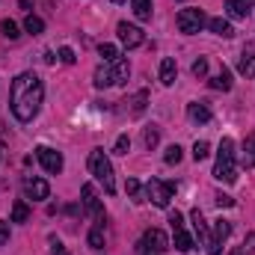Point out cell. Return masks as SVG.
Masks as SVG:
<instances>
[{"label":"cell","mask_w":255,"mask_h":255,"mask_svg":"<svg viewBox=\"0 0 255 255\" xmlns=\"http://www.w3.org/2000/svg\"><path fill=\"white\" fill-rule=\"evenodd\" d=\"M42 98H45V86L39 80V74L33 71H21L15 80H12V89H9V107L15 113L18 122H30L39 107H42Z\"/></svg>","instance_id":"cell-1"},{"label":"cell","mask_w":255,"mask_h":255,"mask_svg":"<svg viewBox=\"0 0 255 255\" xmlns=\"http://www.w3.org/2000/svg\"><path fill=\"white\" fill-rule=\"evenodd\" d=\"M214 178L223 184H235L238 181V163H235V142L229 136H223L220 148H217V166H214Z\"/></svg>","instance_id":"cell-2"},{"label":"cell","mask_w":255,"mask_h":255,"mask_svg":"<svg viewBox=\"0 0 255 255\" xmlns=\"http://www.w3.org/2000/svg\"><path fill=\"white\" fill-rule=\"evenodd\" d=\"M128 77H130V65H128V60H116V63H104L95 68V86L98 89H107V86H122V83H128Z\"/></svg>","instance_id":"cell-3"},{"label":"cell","mask_w":255,"mask_h":255,"mask_svg":"<svg viewBox=\"0 0 255 255\" xmlns=\"http://www.w3.org/2000/svg\"><path fill=\"white\" fill-rule=\"evenodd\" d=\"M89 172L104 184L107 193H116V178H113V163L107 160L104 148H92L89 151Z\"/></svg>","instance_id":"cell-4"},{"label":"cell","mask_w":255,"mask_h":255,"mask_svg":"<svg viewBox=\"0 0 255 255\" xmlns=\"http://www.w3.org/2000/svg\"><path fill=\"white\" fill-rule=\"evenodd\" d=\"M145 196L151 199L154 208H169V202H172V196H175V184L160 181V178H151V181L145 184Z\"/></svg>","instance_id":"cell-5"},{"label":"cell","mask_w":255,"mask_h":255,"mask_svg":"<svg viewBox=\"0 0 255 255\" xmlns=\"http://www.w3.org/2000/svg\"><path fill=\"white\" fill-rule=\"evenodd\" d=\"M205 24H208V18H205L202 9H181L178 12V30L187 33V36H196Z\"/></svg>","instance_id":"cell-6"},{"label":"cell","mask_w":255,"mask_h":255,"mask_svg":"<svg viewBox=\"0 0 255 255\" xmlns=\"http://www.w3.org/2000/svg\"><path fill=\"white\" fill-rule=\"evenodd\" d=\"M80 196H83V208L95 217V226H104V205H101L95 187H92V184H83V187H80Z\"/></svg>","instance_id":"cell-7"},{"label":"cell","mask_w":255,"mask_h":255,"mask_svg":"<svg viewBox=\"0 0 255 255\" xmlns=\"http://www.w3.org/2000/svg\"><path fill=\"white\" fill-rule=\"evenodd\" d=\"M166 247H169V238H166L160 229H148V232L142 235V241H139V250H142V255H145V253L160 255Z\"/></svg>","instance_id":"cell-8"},{"label":"cell","mask_w":255,"mask_h":255,"mask_svg":"<svg viewBox=\"0 0 255 255\" xmlns=\"http://www.w3.org/2000/svg\"><path fill=\"white\" fill-rule=\"evenodd\" d=\"M36 157H39V163L45 166V172H51V175H60L63 172V154L60 151H54V148H48V145H39L36 148Z\"/></svg>","instance_id":"cell-9"},{"label":"cell","mask_w":255,"mask_h":255,"mask_svg":"<svg viewBox=\"0 0 255 255\" xmlns=\"http://www.w3.org/2000/svg\"><path fill=\"white\" fill-rule=\"evenodd\" d=\"M116 33H119V42H122L125 48H139V45L145 42L142 30H139V27H133V24H128V21H122V24L116 27Z\"/></svg>","instance_id":"cell-10"},{"label":"cell","mask_w":255,"mask_h":255,"mask_svg":"<svg viewBox=\"0 0 255 255\" xmlns=\"http://www.w3.org/2000/svg\"><path fill=\"white\" fill-rule=\"evenodd\" d=\"M229 235H232V223H226V220L214 223V235H211V241H208V255L223 253V241H226Z\"/></svg>","instance_id":"cell-11"},{"label":"cell","mask_w":255,"mask_h":255,"mask_svg":"<svg viewBox=\"0 0 255 255\" xmlns=\"http://www.w3.org/2000/svg\"><path fill=\"white\" fill-rule=\"evenodd\" d=\"M24 196L33 199V202H45L51 196V187L45 178H24Z\"/></svg>","instance_id":"cell-12"},{"label":"cell","mask_w":255,"mask_h":255,"mask_svg":"<svg viewBox=\"0 0 255 255\" xmlns=\"http://www.w3.org/2000/svg\"><path fill=\"white\" fill-rule=\"evenodd\" d=\"M253 6H255V0H226V15L238 21V18H247Z\"/></svg>","instance_id":"cell-13"},{"label":"cell","mask_w":255,"mask_h":255,"mask_svg":"<svg viewBox=\"0 0 255 255\" xmlns=\"http://www.w3.org/2000/svg\"><path fill=\"white\" fill-rule=\"evenodd\" d=\"M190 223H193V232H196V238H199V241L208 247V241H211V232H208V223H205V217H202V211H199V208H193Z\"/></svg>","instance_id":"cell-14"},{"label":"cell","mask_w":255,"mask_h":255,"mask_svg":"<svg viewBox=\"0 0 255 255\" xmlns=\"http://www.w3.org/2000/svg\"><path fill=\"white\" fill-rule=\"evenodd\" d=\"M175 77H178V65H175V60H172V57H163V60H160V83H163V86H172Z\"/></svg>","instance_id":"cell-15"},{"label":"cell","mask_w":255,"mask_h":255,"mask_svg":"<svg viewBox=\"0 0 255 255\" xmlns=\"http://www.w3.org/2000/svg\"><path fill=\"white\" fill-rule=\"evenodd\" d=\"M187 116H190V122H199V125L211 122V110H208L205 101H193V104H187Z\"/></svg>","instance_id":"cell-16"},{"label":"cell","mask_w":255,"mask_h":255,"mask_svg":"<svg viewBox=\"0 0 255 255\" xmlns=\"http://www.w3.org/2000/svg\"><path fill=\"white\" fill-rule=\"evenodd\" d=\"M208 27H211V33H217V36H223V39H232V36H235V27H232L229 18H211Z\"/></svg>","instance_id":"cell-17"},{"label":"cell","mask_w":255,"mask_h":255,"mask_svg":"<svg viewBox=\"0 0 255 255\" xmlns=\"http://www.w3.org/2000/svg\"><path fill=\"white\" fill-rule=\"evenodd\" d=\"M211 86H214L217 92H229V89H232V71L223 65V68H220V71L211 77Z\"/></svg>","instance_id":"cell-18"},{"label":"cell","mask_w":255,"mask_h":255,"mask_svg":"<svg viewBox=\"0 0 255 255\" xmlns=\"http://www.w3.org/2000/svg\"><path fill=\"white\" fill-rule=\"evenodd\" d=\"M128 104H130V113H133V116H142V110H145V104H148V92H145V89H139Z\"/></svg>","instance_id":"cell-19"},{"label":"cell","mask_w":255,"mask_h":255,"mask_svg":"<svg viewBox=\"0 0 255 255\" xmlns=\"http://www.w3.org/2000/svg\"><path fill=\"white\" fill-rule=\"evenodd\" d=\"M130 9L139 21H148L151 18V0H130Z\"/></svg>","instance_id":"cell-20"},{"label":"cell","mask_w":255,"mask_h":255,"mask_svg":"<svg viewBox=\"0 0 255 255\" xmlns=\"http://www.w3.org/2000/svg\"><path fill=\"white\" fill-rule=\"evenodd\" d=\"M27 220H30V208H27L24 199H18L12 205V223H27Z\"/></svg>","instance_id":"cell-21"},{"label":"cell","mask_w":255,"mask_h":255,"mask_svg":"<svg viewBox=\"0 0 255 255\" xmlns=\"http://www.w3.org/2000/svg\"><path fill=\"white\" fill-rule=\"evenodd\" d=\"M86 244H89V250H104V226H95L86 235Z\"/></svg>","instance_id":"cell-22"},{"label":"cell","mask_w":255,"mask_h":255,"mask_svg":"<svg viewBox=\"0 0 255 255\" xmlns=\"http://www.w3.org/2000/svg\"><path fill=\"white\" fill-rule=\"evenodd\" d=\"M0 36H3V39H9V42H15V39L21 36V33H18V24H15V21H9V18H3V21H0Z\"/></svg>","instance_id":"cell-23"},{"label":"cell","mask_w":255,"mask_h":255,"mask_svg":"<svg viewBox=\"0 0 255 255\" xmlns=\"http://www.w3.org/2000/svg\"><path fill=\"white\" fill-rule=\"evenodd\" d=\"M175 250H178V253H190L193 250V238L184 232V229L175 232Z\"/></svg>","instance_id":"cell-24"},{"label":"cell","mask_w":255,"mask_h":255,"mask_svg":"<svg viewBox=\"0 0 255 255\" xmlns=\"http://www.w3.org/2000/svg\"><path fill=\"white\" fill-rule=\"evenodd\" d=\"M24 30H27L30 36H39V33L45 30V21H42L39 15H27V21H24Z\"/></svg>","instance_id":"cell-25"},{"label":"cell","mask_w":255,"mask_h":255,"mask_svg":"<svg viewBox=\"0 0 255 255\" xmlns=\"http://www.w3.org/2000/svg\"><path fill=\"white\" fill-rule=\"evenodd\" d=\"M98 54H101V57H104V63H116V60H119V57H122V51H119V48H116V45H110V42H104V45H101V48H98Z\"/></svg>","instance_id":"cell-26"},{"label":"cell","mask_w":255,"mask_h":255,"mask_svg":"<svg viewBox=\"0 0 255 255\" xmlns=\"http://www.w3.org/2000/svg\"><path fill=\"white\" fill-rule=\"evenodd\" d=\"M238 71H241L244 77H255V57H253V54H244V57H241Z\"/></svg>","instance_id":"cell-27"},{"label":"cell","mask_w":255,"mask_h":255,"mask_svg":"<svg viewBox=\"0 0 255 255\" xmlns=\"http://www.w3.org/2000/svg\"><path fill=\"white\" fill-rule=\"evenodd\" d=\"M244 163H247L250 169H255V133L244 142Z\"/></svg>","instance_id":"cell-28"},{"label":"cell","mask_w":255,"mask_h":255,"mask_svg":"<svg viewBox=\"0 0 255 255\" xmlns=\"http://www.w3.org/2000/svg\"><path fill=\"white\" fill-rule=\"evenodd\" d=\"M142 142H145V148H154L157 142H160V130L151 125V128H145V133H142Z\"/></svg>","instance_id":"cell-29"},{"label":"cell","mask_w":255,"mask_h":255,"mask_svg":"<svg viewBox=\"0 0 255 255\" xmlns=\"http://www.w3.org/2000/svg\"><path fill=\"white\" fill-rule=\"evenodd\" d=\"M211 154V145L205 142V139H196V145H193V160H205Z\"/></svg>","instance_id":"cell-30"},{"label":"cell","mask_w":255,"mask_h":255,"mask_svg":"<svg viewBox=\"0 0 255 255\" xmlns=\"http://www.w3.org/2000/svg\"><path fill=\"white\" fill-rule=\"evenodd\" d=\"M193 77H199V80L208 77V60H205V57H199V60L193 63Z\"/></svg>","instance_id":"cell-31"},{"label":"cell","mask_w":255,"mask_h":255,"mask_svg":"<svg viewBox=\"0 0 255 255\" xmlns=\"http://www.w3.org/2000/svg\"><path fill=\"white\" fill-rule=\"evenodd\" d=\"M128 193H130V199H133V202H142V187H139V181H136V178H128Z\"/></svg>","instance_id":"cell-32"},{"label":"cell","mask_w":255,"mask_h":255,"mask_svg":"<svg viewBox=\"0 0 255 255\" xmlns=\"http://www.w3.org/2000/svg\"><path fill=\"white\" fill-rule=\"evenodd\" d=\"M163 160H166L169 166H172V163H178V160H181V145H169V148H166V154H163Z\"/></svg>","instance_id":"cell-33"},{"label":"cell","mask_w":255,"mask_h":255,"mask_svg":"<svg viewBox=\"0 0 255 255\" xmlns=\"http://www.w3.org/2000/svg\"><path fill=\"white\" fill-rule=\"evenodd\" d=\"M128 148H130V139H128V133H122L113 145V154H128Z\"/></svg>","instance_id":"cell-34"},{"label":"cell","mask_w":255,"mask_h":255,"mask_svg":"<svg viewBox=\"0 0 255 255\" xmlns=\"http://www.w3.org/2000/svg\"><path fill=\"white\" fill-rule=\"evenodd\" d=\"M169 226H172V232H178V229H184V217H181L178 211H172V214H169Z\"/></svg>","instance_id":"cell-35"},{"label":"cell","mask_w":255,"mask_h":255,"mask_svg":"<svg viewBox=\"0 0 255 255\" xmlns=\"http://www.w3.org/2000/svg\"><path fill=\"white\" fill-rule=\"evenodd\" d=\"M60 60H63L65 65H74L77 57H74V51H71V48H60Z\"/></svg>","instance_id":"cell-36"},{"label":"cell","mask_w":255,"mask_h":255,"mask_svg":"<svg viewBox=\"0 0 255 255\" xmlns=\"http://www.w3.org/2000/svg\"><path fill=\"white\" fill-rule=\"evenodd\" d=\"M51 255H68V250H65L57 238H51Z\"/></svg>","instance_id":"cell-37"},{"label":"cell","mask_w":255,"mask_h":255,"mask_svg":"<svg viewBox=\"0 0 255 255\" xmlns=\"http://www.w3.org/2000/svg\"><path fill=\"white\" fill-rule=\"evenodd\" d=\"M217 205H220V208H232V205H235V199H232V196H226V193H217Z\"/></svg>","instance_id":"cell-38"},{"label":"cell","mask_w":255,"mask_h":255,"mask_svg":"<svg viewBox=\"0 0 255 255\" xmlns=\"http://www.w3.org/2000/svg\"><path fill=\"white\" fill-rule=\"evenodd\" d=\"M9 241V223H0V247Z\"/></svg>","instance_id":"cell-39"},{"label":"cell","mask_w":255,"mask_h":255,"mask_svg":"<svg viewBox=\"0 0 255 255\" xmlns=\"http://www.w3.org/2000/svg\"><path fill=\"white\" fill-rule=\"evenodd\" d=\"M244 250L255 255V235H250V238H247V244H244Z\"/></svg>","instance_id":"cell-40"},{"label":"cell","mask_w":255,"mask_h":255,"mask_svg":"<svg viewBox=\"0 0 255 255\" xmlns=\"http://www.w3.org/2000/svg\"><path fill=\"white\" fill-rule=\"evenodd\" d=\"M232 255H253V253H247V250L241 247V250H235V253H232Z\"/></svg>","instance_id":"cell-41"},{"label":"cell","mask_w":255,"mask_h":255,"mask_svg":"<svg viewBox=\"0 0 255 255\" xmlns=\"http://www.w3.org/2000/svg\"><path fill=\"white\" fill-rule=\"evenodd\" d=\"M0 160H3V145H0Z\"/></svg>","instance_id":"cell-42"},{"label":"cell","mask_w":255,"mask_h":255,"mask_svg":"<svg viewBox=\"0 0 255 255\" xmlns=\"http://www.w3.org/2000/svg\"><path fill=\"white\" fill-rule=\"evenodd\" d=\"M113 3H122V0H113Z\"/></svg>","instance_id":"cell-43"},{"label":"cell","mask_w":255,"mask_h":255,"mask_svg":"<svg viewBox=\"0 0 255 255\" xmlns=\"http://www.w3.org/2000/svg\"><path fill=\"white\" fill-rule=\"evenodd\" d=\"M145 255H154V253H145Z\"/></svg>","instance_id":"cell-44"}]
</instances>
